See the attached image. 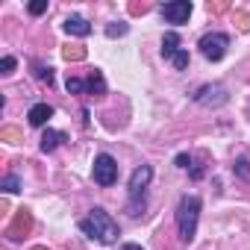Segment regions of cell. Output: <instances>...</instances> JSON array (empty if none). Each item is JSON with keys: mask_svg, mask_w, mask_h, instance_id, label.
Returning a JSON list of instances; mask_svg holds the SVG:
<instances>
[{"mask_svg": "<svg viewBox=\"0 0 250 250\" xmlns=\"http://www.w3.org/2000/svg\"><path fill=\"white\" fill-rule=\"evenodd\" d=\"M91 174H94V183H97V186L109 188V186L118 183V162H115L109 153H97V156H94V168H91Z\"/></svg>", "mask_w": 250, "mask_h": 250, "instance_id": "5b68a950", "label": "cell"}, {"mask_svg": "<svg viewBox=\"0 0 250 250\" xmlns=\"http://www.w3.org/2000/svg\"><path fill=\"white\" fill-rule=\"evenodd\" d=\"M200 53L209 59V62H221L227 56V47H229V36L227 33H206L200 39Z\"/></svg>", "mask_w": 250, "mask_h": 250, "instance_id": "277c9868", "label": "cell"}, {"mask_svg": "<svg viewBox=\"0 0 250 250\" xmlns=\"http://www.w3.org/2000/svg\"><path fill=\"white\" fill-rule=\"evenodd\" d=\"M47 12V0H33L30 3V15H44Z\"/></svg>", "mask_w": 250, "mask_h": 250, "instance_id": "ffe728a7", "label": "cell"}, {"mask_svg": "<svg viewBox=\"0 0 250 250\" xmlns=\"http://www.w3.org/2000/svg\"><path fill=\"white\" fill-rule=\"evenodd\" d=\"M191 100H194L197 106L218 109V106H224V103L229 100V94H227V88H224L221 83H206V85H200V88L191 94Z\"/></svg>", "mask_w": 250, "mask_h": 250, "instance_id": "3957f363", "label": "cell"}, {"mask_svg": "<svg viewBox=\"0 0 250 250\" xmlns=\"http://www.w3.org/2000/svg\"><path fill=\"white\" fill-rule=\"evenodd\" d=\"M65 88H68L71 94H83V91H85V80H80V77H68Z\"/></svg>", "mask_w": 250, "mask_h": 250, "instance_id": "2e32d148", "label": "cell"}, {"mask_svg": "<svg viewBox=\"0 0 250 250\" xmlns=\"http://www.w3.org/2000/svg\"><path fill=\"white\" fill-rule=\"evenodd\" d=\"M36 77L50 85V83H53V68H50V65H47V68H44V65H36Z\"/></svg>", "mask_w": 250, "mask_h": 250, "instance_id": "d6986e66", "label": "cell"}, {"mask_svg": "<svg viewBox=\"0 0 250 250\" xmlns=\"http://www.w3.org/2000/svg\"><path fill=\"white\" fill-rule=\"evenodd\" d=\"M62 56H65L68 62H80V59L85 56V50H80V47H65V50H62Z\"/></svg>", "mask_w": 250, "mask_h": 250, "instance_id": "ac0fdd59", "label": "cell"}, {"mask_svg": "<svg viewBox=\"0 0 250 250\" xmlns=\"http://www.w3.org/2000/svg\"><path fill=\"white\" fill-rule=\"evenodd\" d=\"M124 250H145V247H139V244H124Z\"/></svg>", "mask_w": 250, "mask_h": 250, "instance_id": "d4e9b609", "label": "cell"}, {"mask_svg": "<svg viewBox=\"0 0 250 250\" xmlns=\"http://www.w3.org/2000/svg\"><path fill=\"white\" fill-rule=\"evenodd\" d=\"M235 171H238L244 180H250V162H247V159H238V162H235Z\"/></svg>", "mask_w": 250, "mask_h": 250, "instance_id": "7402d4cb", "label": "cell"}, {"mask_svg": "<svg viewBox=\"0 0 250 250\" xmlns=\"http://www.w3.org/2000/svg\"><path fill=\"white\" fill-rule=\"evenodd\" d=\"M12 68H15V56H3V59H0V74H12Z\"/></svg>", "mask_w": 250, "mask_h": 250, "instance_id": "44dd1931", "label": "cell"}, {"mask_svg": "<svg viewBox=\"0 0 250 250\" xmlns=\"http://www.w3.org/2000/svg\"><path fill=\"white\" fill-rule=\"evenodd\" d=\"M80 232H85L88 238H97L100 244H115L118 241V224L103 206H94L88 212V218L80 221Z\"/></svg>", "mask_w": 250, "mask_h": 250, "instance_id": "6da1fadb", "label": "cell"}, {"mask_svg": "<svg viewBox=\"0 0 250 250\" xmlns=\"http://www.w3.org/2000/svg\"><path fill=\"white\" fill-rule=\"evenodd\" d=\"M36 250H42V247H36Z\"/></svg>", "mask_w": 250, "mask_h": 250, "instance_id": "484cf974", "label": "cell"}, {"mask_svg": "<svg viewBox=\"0 0 250 250\" xmlns=\"http://www.w3.org/2000/svg\"><path fill=\"white\" fill-rule=\"evenodd\" d=\"M85 91H88L91 97H106V80H103V74H100L97 68L88 74V80H85Z\"/></svg>", "mask_w": 250, "mask_h": 250, "instance_id": "30bf717a", "label": "cell"}, {"mask_svg": "<svg viewBox=\"0 0 250 250\" xmlns=\"http://www.w3.org/2000/svg\"><path fill=\"white\" fill-rule=\"evenodd\" d=\"M159 15H162L168 24H188V18H191V3H188V0H171V3H162V6H159Z\"/></svg>", "mask_w": 250, "mask_h": 250, "instance_id": "8992f818", "label": "cell"}, {"mask_svg": "<svg viewBox=\"0 0 250 250\" xmlns=\"http://www.w3.org/2000/svg\"><path fill=\"white\" fill-rule=\"evenodd\" d=\"M171 62H174V68H177V71H188V50L183 47V50H180Z\"/></svg>", "mask_w": 250, "mask_h": 250, "instance_id": "e0dca14e", "label": "cell"}, {"mask_svg": "<svg viewBox=\"0 0 250 250\" xmlns=\"http://www.w3.org/2000/svg\"><path fill=\"white\" fill-rule=\"evenodd\" d=\"M0 136H3V139H9V142H15V139H21V136H18V130H12V127H6L3 133H0Z\"/></svg>", "mask_w": 250, "mask_h": 250, "instance_id": "cb8c5ba5", "label": "cell"}, {"mask_svg": "<svg viewBox=\"0 0 250 250\" xmlns=\"http://www.w3.org/2000/svg\"><path fill=\"white\" fill-rule=\"evenodd\" d=\"M150 180H153V168L150 165H139L133 174H130V200H145V191H147V186H150Z\"/></svg>", "mask_w": 250, "mask_h": 250, "instance_id": "52a82bcc", "label": "cell"}, {"mask_svg": "<svg viewBox=\"0 0 250 250\" xmlns=\"http://www.w3.org/2000/svg\"><path fill=\"white\" fill-rule=\"evenodd\" d=\"M200 197L197 194H183L177 203V229H180V241L188 244L197 235V221H200Z\"/></svg>", "mask_w": 250, "mask_h": 250, "instance_id": "7a4b0ae2", "label": "cell"}, {"mask_svg": "<svg viewBox=\"0 0 250 250\" xmlns=\"http://www.w3.org/2000/svg\"><path fill=\"white\" fill-rule=\"evenodd\" d=\"M127 33H130V24H124V21H112L106 27V36L109 39H121V36H127Z\"/></svg>", "mask_w": 250, "mask_h": 250, "instance_id": "5bb4252c", "label": "cell"}, {"mask_svg": "<svg viewBox=\"0 0 250 250\" xmlns=\"http://www.w3.org/2000/svg\"><path fill=\"white\" fill-rule=\"evenodd\" d=\"M180 50H183V47H180V36H177V33H165V39H162V56L171 62Z\"/></svg>", "mask_w": 250, "mask_h": 250, "instance_id": "7c38bea8", "label": "cell"}, {"mask_svg": "<svg viewBox=\"0 0 250 250\" xmlns=\"http://www.w3.org/2000/svg\"><path fill=\"white\" fill-rule=\"evenodd\" d=\"M188 165H191V156L188 153H180L177 156V168H188Z\"/></svg>", "mask_w": 250, "mask_h": 250, "instance_id": "603a6c76", "label": "cell"}, {"mask_svg": "<svg viewBox=\"0 0 250 250\" xmlns=\"http://www.w3.org/2000/svg\"><path fill=\"white\" fill-rule=\"evenodd\" d=\"M27 229H30V212L21 209V212L15 215V224L9 227V238H21V232H27Z\"/></svg>", "mask_w": 250, "mask_h": 250, "instance_id": "4fadbf2b", "label": "cell"}, {"mask_svg": "<svg viewBox=\"0 0 250 250\" xmlns=\"http://www.w3.org/2000/svg\"><path fill=\"white\" fill-rule=\"evenodd\" d=\"M62 142H65V133H59V130H44V133H42L39 147H42V153H53Z\"/></svg>", "mask_w": 250, "mask_h": 250, "instance_id": "8fae6325", "label": "cell"}, {"mask_svg": "<svg viewBox=\"0 0 250 250\" xmlns=\"http://www.w3.org/2000/svg\"><path fill=\"white\" fill-rule=\"evenodd\" d=\"M0 188H3V191H9V194H15V191H21V180H18L15 174H9V177H3Z\"/></svg>", "mask_w": 250, "mask_h": 250, "instance_id": "9a60e30c", "label": "cell"}, {"mask_svg": "<svg viewBox=\"0 0 250 250\" xmlns=\"http://www.w3.org/2000/svg\"><path fill=\"white\" fill-rule=\"evenodd\" d=\"M50 118H53V106H50V103H36V106H30V112H27L30 127H44Z\"/></svg>", "mask_w": 250, "mask_h": 250, "instance_id": "ba28073f", "label": "cell"}, {"mask_svg": "<svg viewBox=\"0 0 250 250\" xmlns=\"http://www.w3.org/2000/svg\"><path fill=\"white\" fill-rule=\"evenodd\" d=\"M62 27H65V33H68V36H77V39H85V36L91 33V24H88L83 15H68Z\"/></svg>", "mask_w": 250, "mask_h": 250, "instance_id": "9c48e42d", "label": "cell"}]
</instances>
